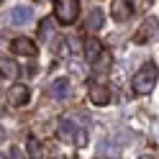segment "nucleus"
Listing matches in <instances>:
<instances>
[{
	"label": "nucleus",
	"instance_id": "nucleus-12",
	"mask_svg": "<svg viewBox=\"0 0 159 159\" xmlns=\"http://www.w3.org/2000/svg\"><path fill=\"white\" fill-rule=\"evenodd\" d=\"M18 64L16 62H11V59H5V57H0V75L3 77H8V80H16L18 77Z\"/></svg>",
	"mask_w": 159,
	"mask_h": 159
},
{
	"label": "nucleus",
	"instance_id": "nucleus-15",
	"mask_svg": "<svg viewBox=\"0 0 159 159\" xmlns=\"http://www.w3.org/2000/svg\"><path fill=\"white\" fill-rule=\"evenodd\" d=\"M108 67H111V54H105V52H103V54H100V64L95 62V69H100V72H105Z\"/></svg>",
	"mask_w": 159,
	"mask_h": 159
},
{
	"label": "nucleus",
	"instance_id": "nucleus-13",
	"mask_svg": "<svg viewBox=\"0 0 159 159\" xmlns=\"http://www.w3.org/2000/svg\"><path fill=\"white\" fill-rule=\"evenodd\" d=\"M57 131H59V139H75V126L67 121V118H59L57 121Z\"/></svg>",
	"mask_w": 159,
	"mask_h": 159
},
{
	"label": "nucleus",
	"instance_id": "nucleus-10",
	"mask_svg": "<svg viewBox=\"0 0 159 159\" xmlns=\"http://www.w3.org/2000/svg\"><path fill=\"white\" fill-rule=\"evenodd\" d=\"M67 93H69V82H67L64 77H59V80H54V82L49 85V95L57 98V100H64Z\"/></svg>",
	"mask_w": 159,
	"mask_h": 159
},
{
	"label": "nucleus",
	"instance_id": "nucleus-20",
	"mask_svg": "<svg viewBox=\"0 0 159 159\" xmlns=\"http://www.w3.org/2000/svg\"><path fill=\"white\" fill-rule=\"evenodd\" d=\"M0 159H5V157H3V154H0Z\"/></svg>",
	"mask_w": 159,
	"mask_h": 159
},
{
	"label": "nucleus",
	"instance_id": "nucleus-17",
	"mask_svg": "<svg viewBox=\"0 0 159 159\" xmlns=\"http://www.w3.org/2000/svg\"><path fill=\"white\" fill-rule=\"evenodd\" d=\"M3 139H5V131H3V128H0V141H3Z\"/></svg>",
	"mask_w": 159,
	"mask_h": 159
},
{
	"label": "nucleus",
	"instance_id": "nucleus-11",
	"mask_svg": "<svg viewBox=\"0 0 159 159\" xmlns=\"http://www.w3.org/2000/svg\"><path fill=\"white\" fill-rule=\"evenodd\" d=\"M103 54V44L98 39H87L85 41V59L87 62H98V57Z\"/></svg>",
	"mask_w": 159,
	"mask_h": 159
},
{
	"label": "nucleus",
	"instance_id": "nucleus-18",
	"mask_svg": "<svg viewBox=\"0 0 159 159\" xmlns=\"http://www.w3.org/2000/svg\"><path fill=\"white\" fill-rule=\"evenodd\" d=\"M139 159H154V157H149V154H146V157H139Z\"/></svg>",
	"mask_w": 159,
	"mask_h": 159
},
{
	"label": "nucleus",
	"instance_id": "nucleus-8",
	"mask_svg": "<svg viewBox=\"0 0 159 159\" xmlns=\"http://www.w3.org/2000/svg\"><path fill=\"white\" fill-rule=\"evenodd\" d=\"M11 49H13V52L16 54H21V57H34L36 54V44L31 41V39H16V41L11 44Z\"/></svg>",
	"mask_w": 159,
	"mask_h": 159
},
{
	"label": "nucleus",
	"instance_id": "nucleus-6",
	"mask_svg": "<svg viewBox=\"0 0 159 159\" xmlns=\"http://www.w3.org/2000/svg\"><path fill=\"white\" fill-rule=\"evenodd\" d=\"M111 13H113V18L116 21H128L131 18V13H134V5H131V0H113V8H111Z\"/></svg>",
	"mask_w": 159,
	"mask_h": 159
},
{
	"label": "nucleus",
	"instance_id": "nucleus-19",
	"mask_svg": "<svg viewBox=\"0 0 159 159\" xmlns=\"http://www.w3.org/2000/svg\"><path fill=\"white\" fill-rule=\"evenodd\" d=\"M57 159H67V157H57Z\"/></svg>",
	"mask_w": 159,
	"mask_h": 159
},
{
	"label": "nucleus",
	"instance_id": "nucleus-7",
	"mask_svg": "<svg viewBox=\"0 0 159 159\" xmlns=\"http://www.w3.org/2000/svg\"><path fill=\"white\" fill-rule=\"evenodd\" d=\"M31 18H34V11L28 5H16L11 11V23H16V26H26Z\"/></svg>",
	"mask_w": 159,
	"mask_h": 159
},
{
	"label": "nucleus",
	"instance_id": "nucleus-9",
	"mask_svg": "<svg viewBox=\"0 0 159 159\" xmlns=\"http://www.w3.org/2000/svg\"><path fill=\"white\" fill-rule=\"evenodd\" d=\"M103 23H105V16H103V11H100V8H93V11L87 13L85 28H87V31H100V28H103Z\"/></svg>",
	"mask_w": 159,
	"mask_h": 159
},
{
	"label": "nucleus",
	"instance_id": "nucleus-5",
	"mask_svg": "<svg viewBox=\"0 0 159 159\" xmlns=\"http://www.w3.org/2000/svg\"><path fill=\"white\" fill-rule=\"evenodd\" d=\"M8 103L13 108H21L28 103V87L26 85H13L11 90H8Z\"/></svg>",
	"mask_w": 159,
	"mask_h": 159
},
{
	"label": "nucleus",
	"instance_id": "nucleus-14",
	"mask_svg": "<svg viewBox=\"0 0 159 159\" xmlns=\"http://www.w3.org/2000/svg\"><path fill=\"white\" fill-rule=\"evenodd\" d=\"M28 154H31V157H39V154H41V141H39L36 136L28 139Z\"/></svg>",
	"mask_w": 159,
	"mask_h": 159
},
{
	"label": "nucleus",
	"instance_id": "nucleus-3",
	"mask_svg": "<svg viewBox=\"0 0 159 159\" xmlns=\"http://www.w3.org/2000/svg\"><path fill=\"white\" fill-rule=\"evenodd\" d=\"M159 39V18H146V21L139 26V31L134 34L136 44H152Z\"/></svg>",
	"mask_w": 159,
	"mask_h": 159
},
{
	"label": "nucleus",
	"instance_id": "nucleus-1",
	"mask_svg": "<svg viewBox=\"0 0 159 159\" xmlns=\"http://www.w3.org/2000/svg\"><path fill=\"white\" fill-rule=\"evenodd\" d=\"M157 80H159L157 64H154V62H146V64L134 75V93H136V95H149V93L154 90Z\"/></svg>",
	"mask_w": 159,
	"mask_h": 159
},
{
	"label": "nucleus",
	"instance_id": "nucleus-4",
	"mask_svg": "<svg viewBox=\"0 0 159 159\" xmlns=\"http://www.w3.org/2000/svg\"><path fill=\"white\" fill-rule=\"evenodd\" d=\"M87 95H90V103H95V105H108L111 103V90H108L103 82H93Z\"/></svg>",
	"mask_w": 159,
	"mask_h": 159
},
{
	"label": "nucleus",
	"instance_id": "nucleus-16",
	"mask_svg": "<svg viewBox=\"0 0 159 159\" xmlns=\"http://www.w3.org/2000/svg\"><path fill=\"white\" fill-rule=\"evenodd\" d=\"M75 144H77V146H85V144H87V134L82 131V128L75 134Z\"/></svg>",
	"mask_w": 159,
	"mask_h": 159
},
{
	"label": "nucleus",
	"instance_id": "nucleus-2",
	"mask_svg": "<svg viewBox=\"0 0 159 159\" xmlns=\"http://www.w3.org/2000/svg\"><path fill=\"white\" fill-rule=\"evenodd\" d=\"M80 13V0H57L54 3V18L62 26H72Z\"/></svg>",
	"mask_w": 159,
	"mask_h": 159
}]
</instances>
